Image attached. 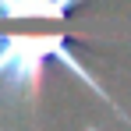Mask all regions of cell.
I'll use <instances>...</instances> for the list:
<instances>
[{
  "instance_id": "obj_2",
  "label": "cell",
  "mask_w": 131,
  "mask_h": 131,
  "mask_svg": "<svg viewBox=\"0 0 131 131\" xmlns=\"http://www.w3.org/2000/svg\"><path fill=\"white\" fill-rule=\"evenodd\" d=\"M74 0H0V14L11 18H64Z\"/></svg>"
},
{
  "instance_id": "obj_1",
  "label": "cell",
  "mask_w": 131,
  "mask_h": 131,
  "mask_svg": "<svg viewBox=\"0 0 131 131\" xmlns=\"http://www.w3.org/2000/svg\"><path fill=\"white\" fill-rule=\"evenodd\" d=\"M64 60L89 89H96L103 99L106 92L96 85V78L89 74L85 67L78 64L71 53H67L60 32H46V36H11V39H0V85L14 96H36L39 92V82H43V67L46 60Z\"/></svg>"
}]
</instances>
